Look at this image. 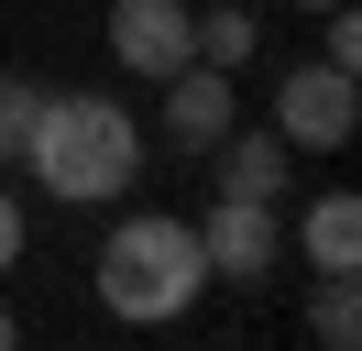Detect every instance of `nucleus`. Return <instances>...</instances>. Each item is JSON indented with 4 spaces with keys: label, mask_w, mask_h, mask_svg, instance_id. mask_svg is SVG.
Listing matches in <instances>:
<instances>
[{
    "label": "nucleus",
    "mask_w": 362,
    "mask_h": 351,
    "mask_svg": "<svg viewBox=\"0 0 362 351\" xmlns=\"http://www.w3.org/2000/svg\"><path fill=\"white\" fill-rule=\"evenodd\" d=\"M252 44H264V22H252V11H198V55H209V66H230V77H242Z\"/></svg>",
    "instance_id": "9d476101"
},
{
    "label": "nucleus",
    "mask_w": 362,
    "mask_h": 351,
    "mask_svg": "<svg viewBox=\"0 0 362 351\" xmlns=\"http://www.w3.org/2000/svg\"><path fill=\"white\" fill-rule=\"evenodd\" d=\"M308 340H318V351H351V340H362V285H351V275H318V297H308Z\"/></svg>",
    "instance_id": "1a4fd4ad"
},
{
    "label": "nucleus",
    "mask_w": 362,
    "mask_h": 351,
    "mask_svg": "<svg viewBox=\"0 0 362 351\" xmlns=\"http://www.w3.org/2000/svg\"><path fill=\"white\" fill-rule=\"evenodd\" d=\"M318 55L362 77V11H351V0H329V11H318Z\"/></svg>",
    "instance_id": "f8f14e48"
},
{
    "label": "nucleus",
    "mask_w": 362,
    "mask_h": 351,
    "mask_svg": "<svg viewBox=\"0 0 362 351\" xmlns=\"http://www.w3.org/2000/svg\"><path fill=\"white\" fill-rule=\"evenodd\" d=\"M23 241H33V219H23V197L0 187V275H11V263H23Z\"/></svg>",
    "instance_id": "ddd939ff"
},
{
    "label": "nucleus",
    "mask_w": 362,
    "mask_h": 351,
    "mask_svg": "<svg viewBox=\"0 0 362 351\" xmlns=\"http://www.w3.org/2000/svg\"><path fill=\"white\" fill-rule=\"evenodd\" d=\"M110 55L132 77H176L198 55V11L187 0H110Z\"/></svg>",
    "instance_id": "39448f33"
},
{
    "label": "nucleus",
    "mask_w": 362,
    "mask_h": 351,
    "mask_svg": "<svg viewBox=\"0 0 362 351\" xmlns=\"http://www.w3.org/2000/svg\"><path fill=\"white\" fill-rule=\"evenodd\" d=\"M296 253H308V275H362V197H351V187L308 197V219H296Z\"/></svg>",
    "instance_id": "6e6552de"
},
{
    "label": "nucleus",
    "mask_w": 362,
    "mask_h": 351,
    "mask_svg": "<svg viewBox=\"0 0 362 351\" xmlns=\"http://www.w3.org/2000/svg\"><path fill=\"white\" fill-rule=\"evenodd\" d=\"M165 88V143L176 154H209L230 121H242V88H230V66H209V55H187L176 77H154Z\"/></svg>",
    "instance_id": "423d86ee"
},
{
    "label": "nucleus",
    "mask_w": 362,
    "mask_h": 351,
    "mask_svg": "<svg viewBox=\"0 0 362 351\" xmlns=\"http://www.w3.org/2000/svg\"><path fill=\"white\" fill-rule=\"evenodd\" d=\"M198 253H209V285H274L286 275V219L264 197H209Z\"/></svg>",
    "instance_id": "20e7f679"
},
{
    "label": "nucleus",
    "mask_w": 362,
    "mask_h": 351,
    "mask_svg": "<svg viewBox=\"0 0 362 351\" xmlns=\"http://www.w3.org/2000/svg\"><path fill=\"white\" fill-rule=\"evenodd\" d=\"M274 132H286L296 154H340L362 132V77L351 66H286V88H274Z\"/></svg>",
    "instance_id": "7ed1b4c3"
},
{
    "label": "nucleus",
    "mask_w": 362,
    "mask_h": 351,
    "mask_svg": "<svg viewBox=\"0 0 362 351\" xmlns=\"http://www.w3.org/2000/svg\"><path fill=\"white\" fill-rule=\"evenodd\" d=\"M296 11H329V0H296Z\"/></svg>",
    "instance_id": "2eb2a0df"
},
{
    "label": "nucleus",
    "mask_w": 362,
    "mask_h": 351,
    "mask_svg": "<svg viewBox=\"0 0 362 351\" xmlns=\"http://www.w3.org/2000/svg\"><path fill=\"white\" fill-rule=\"evenodd\" d=\"M23 165H33L45 197L99 209V197L143 187V121L121 99H99V88H45V110H33V132H23Z\"/></svg>",
    "instance_id": "f257e3e1"
},
{
    "label": "nucleus",
    "mask_w": 362,
    "mask_h": 351,
    "mask_svg": "<svg viewBox=\"0 0 362 351\" xmlns=\"http://www.w3.org/2000/svg\"><path fill=\"white\" fill-rule=\"evenodd\" d=\"M33 110H45V88H33V77H0V165L23 154V132H33Z\"/></svg>",
    "instance_id": "9b49d317"
},
{
    "label": "nucleus",
    "mask_w": 362,
    "mask_h": 351,
    "mask_svg": "<svg viewBox=\"0 0 362 351\" xmlns=\"http://www.w3.org/2000/svg\"><path fill=\"white\" fill-rule=\"evenodd\" d=\"M198 297H209L198 219H176V209H121L110 241H99V307H110L121 329H176Z\"/></svg>",
    "instance_id": "f03ea898"
},
{
    "label": "nucleus",
    "mask_w": 362,
    "mask_h": 351,
    "mask_svg": "<svg viewBox=\"0 0 362 351\" xmlns=\"http://www.w3.org/2000/svg\"><path fill=\"white\" fill-rule=\"evenodd\" d=\"M209 176H220V197H264V209H274V197H286V176H296V143H286V132H242V121H230L220 132V143H209Z\"/></svg>",
    "instance_id": "0eeeda50"
},
{
    "label": "nucleus",
    "mask_w": 362,
    "mask_h": 351,
    "mask_svg": "<svg viewBox=\"0 0 362 351\" xmlns=\"http://www.w3.org/2000/svg\"><path fill=\"white\" fill-rule=\"evenodd\" d=\"M11 340H23V318H11V297H0V351H11Z\"/></svg>",
    "instance_id": "4468645a"
}]
</instances>
